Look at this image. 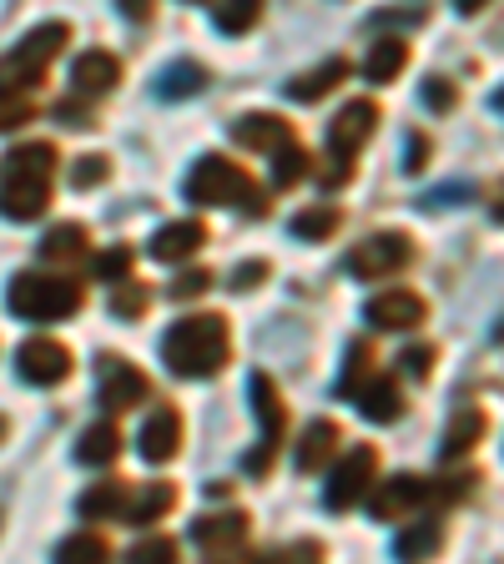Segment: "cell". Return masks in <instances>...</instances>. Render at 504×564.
I'll return each mask as SVG.
<instances>
[{
    "label": "cell",
    "instance_id": "obj_6",
    "mask_svg": "<svg viewBox=\"0 0 504 564\" xmlns=\"http://www.w3.org/2000/svg\"><path fill=\"white\" fill-rule=\"evenodd\" d=\"M247 393H253V413H258V423H262V444L247 454L243 469L247 474H268L272 454H278L282 434H288V403H282L278 383H272L268 373H253V378H247Z\"/></svg>",
    "mask_w": 504,
    "mask_h": 564
},
{
    "label": "cell",
    "instance_id": "obj_41",
    "mask_svg": "<svg viewBox=\"0 0 504 564\" xmlns=\"http://www.w3.org/2000/svg\"><path fill=\"white\" fill-rule=\"evenodd\" d=\"M399 364L409 368L414 378H429V373H435V348H429V343H419V348H409V352H404Z\"/></svg>",
    "mask_w": 504,
    "mask_h": 564
},
{
    "label": "cell",
    "instance_id": "obj_37",
    "mask_svg": "<svg viewBox=\"0 0 504 564\" xmlns=\"http://www.w3.org/2000/svg\"><path fill=\"white\" fill-rule=\"evenodd\" d=\"M111 313H117V317H127V323H137V317L147 313V288H137V282H127V278H121L117 297H111Z\"/></svg>",
    "mask_w": 504,
    "mask_h": 564
},
{
    "label": "cell",
    "instance_id": "obj_4",
    "mask_svg": "<svg viewBox=\"0 0 504 564\" xmlns=\"http://www.w3.org/2000/svg\"><path fill=\"white\" fill-rule=\"evenodd\" d=\"M187 197L197 202V207H233V202H247V212H253V217H262V212H268V197L258 192V182H253V176H247L233 156H217V152H207L187 172Z\"/></svg>",
    "mask_w": 504,
    "mask_h": 564
},
{
    "label": "cell",
    "instance_id": "obj_5",
    "mask_svg": "<svg viewBox=\"0 0 504 564\" xmlns=\"http://www.w3.org/2000/svg\"><path fill=\"white\" fill-rule=\"evenodd\" d=\"M66 41H71V25L66 21L35 25L21 46L0 61V91H31V86H41V82H46V70H51V61L66 51Z\"/></svg>",
    "mask_w": 504,
    "mask_h": 564
},
{
    "label": "cell",
    "instance_id": "obj_47",
    "mask_svg": "<svg viewBox=\"0 0 504 564\" xmlns=\"http://www.w3.org/2000/svg\"><path fill=\"white\" fill-rule=\"evenodd\" d=\"M454 6H459V11H464V15H474V11H484L490 0H454Z\"/></svg>",
    "mask_w": 504,
    "mask_h": 564
},
{
    "label": "cell",
    "instance_id": "obj_35",
    "mask_svg": "<svg viewBox=\"0 0 504 564\" xmlns=\"http://www.w3.org/2000/svg\"><path fill=\"white\" fill-rule=\"evenodd\" d=\"M35 117V101L25 91H0V131H21Z\"/></svg>",
    "mask_w": 504,
    "mask_h": 564
},
{
    "label": "cell",
    "instance_id": "obj_29",
    "mask_svg": "<svg viewBox=\"0 0 504 564\" xmlns=\"http://www.w3.org/2000/svg\"><path fill=\"white\" fill-rule=\"evenodd\" d=\"M339 223H343V212L318 202V207H308V212L293 217V237H303V242H323V237L339 232Z\"/></svg>",
    "mask_w": 504,
    "mask_h": 564
},
{
    "label": "cell",
    "instance_id": "obj_14",
    "mask_svg": "<svg viewBox=\"0 0 504 564\" xmlns=\"http://www.w3.org/2000/svg\"><path fill=\"white\" fill-rule=\"evenodd\" d=\"M374 127H378V106L374 101H348L339 117L329 121V152L333 156H353L368 137H374Z\"/></svg>",
    "mask_w": 504,
    "mask_h": 564
},
{
    "label": "cell",
    "instance_id": "obj_20",
    "mask_svg": "<svg viewBox=\"0 0 504 564\" xmlns=\"http://www.w3.org/2000/svg\"><path fill=\"white\" fill-rule=\"evenodd\" d=\"M339 438H343V429H339L333 419H313V423L303 429V438H298V469H303V474H318L333 454H339Z\"/></svg>",
    "mask_w": 504,
    "mask_h": 564
},
{
    "label": "cell",
    "instance_id": "obj_32",
    "mask_svg": "<svg viewBox=\"0 0 504 564\" xmlns=\"http://www.w3.org/2000/svg\"><path fill=\"white\" fill-rule=\"evenodd\" d=\"M480 438H484V413H459V419L449 423V434H444V458L470 454Z\"/></svg>",
    "mask_w": 504,
    "mask_h": 564
},
{
    "label": "cell",
    "instance_id": "obj_24",
    "mask_svg": "<svg viewBox=\"0 0 504 564\" xmlns=\"http://www.w3.org/2000/svg\"><path fill=\"white\" fill-rule=\"evenodd\" d=\"M76 458H82V464H92V469L117 464V458H121V429L111 419L92 423V429L82 434V444H76Z\"/></svg>",
    "mask_w": 504,
    "mask_h": 564
},
{
    "label": "cell",
    "instance_id": "obj_31",
    "mask_svg": "<svg viewBox=\"0 0 504 564\" xmlns=\"http://www.w3.org/2000/svg\"><path fill=\"white\" fill-rule=\"evenodd\" d=\"M56 560H86V564H101L111 560V544L101 540V534H92V529H76L71 540L56 544Z\"/></svg>",
    "mask_w": 504,
    "mask_h": 564
},
{
    "label": "cell",
    "instance_id": "obj_25",
    "mask_svg": "<svg viewBox=\"0 0 504 564\" xmlns=\"http://www.w3.org/2000/svg\"><path fill=\"white\" fill-rule=\"evenodd\" d=\"M86 247H92V232H86L82 223H61V227H51V237L41 242V258L46 262H82Z\"/></svg>",
    "mask_w": 504,
    "mask_h": 564
},
{
    "label": "cell",
    "instance_id": "obj_18",
    "mask_svg": "<svg viewBox=\"0 0 504 564\" xmlns=\"http://www.w3.org/2000/svg\"><path fill=\"white\" fill-rule=\"evenodd\" d=\"M71 82H76V91H82V96H106V91H117V82H121V61L111 56V51H86V56H76V66H71Z\"/></svg>",
    "mask_w": 504,
    "mask_h": 564
},
{
    "label": "cell",
    "instance_id": "obj_43",
    "mask_svg": "<svg viewBox=\"0 0 504 564\" xmlns=\"http://www.w3.org/2000/svg\"><path fill=\"white\" fill-rule=\"evenodd\" d=\"M212 288V272H182V278L172 282V297H197Z\"/></svg>",
    "mask_w": 504,
    "mask_h": 564
},
{
    "label": "cell",
    "instance_id": "obj_19",
    "mask_svg": "<svg viewBox=\"0 0 504 564\" xmlns=\"http://www.w3.org/2000/svg\"><path fill=\"white\" fill-rule=\"evenodd\" d=\"M233 141H243L247 152H272L282 141H293V127L282 117H272V111H253V117L233 121Z\"/></svg>",
    "mask_w": 504,
    "mask_h": 564
},
{
    "label": "cell",
    "instance_id": "obj_44",
    "mask_svg": "<svg viewBox=\"0 0 504 564\" xmlns=\"http://www.w3.org/2000/svg\"><path fill=\"white\" fill-rule=\"evenodd\" d=\"M404 166H409V172L429 166V137H423V131H409V156H404Z\"/></svg>",
    "mask_w": 504,
    "mask_h": 564
},
{
    "label": "cell",
    "instance_id": "obj_17",
    "mask_svg": "<svg viewBox=\"0 0 504 564\" xmlns=\"http://www.w3.org/2000/svg\"><path fill=\"white\" fill-rule=\"evenodd\" d=\"M202 242H207V227L192 223V217H182V223L157 227L152 258H157V262H187L192 252H202Z\"/></svg>",
    "mask_w": 504,
    "mask_h": 564
},
{
    "label": "cell",
    "instance_id": "obj_8",
    "mask_svg": "<svg viewBox=\"0 0 504 564\" xmlns=\"http://www.w3.org/2000/svg\"><path fill=\"white\" fill-rule=\"evenodd\" d=\"M374 474H378V448L374 444L348 448V458L333 469L329 489H323V499H329L333 514H348L353 505H364V494L374 489Z\"/></svg>",
    "mask_w": 504,
    "mask_h": 564
},
{
    "label": "cell",
    "instance_id": "obj_38",
    "mask_svg": "<svg viewBox=\"0 0 504 564\" xmlns=\"http://www.w3.org/2000/svg\"><path fill=\"white\" fill-rule=\"evenodd\" d=\"M127 560H131V564H157V560L167 564V560H176V540H167V534H152V540L131 544Z\"/></svg>",
    "mask_w": 504,
    "mask_h": 564
},
{
    "label": "cell",
    "instance_id": "obj_7",
    "mask_svg": "<svg viewBox=\"0 0 504 564\" xmlns=\"http://www.w3.org/2000/svg\"><path fill=\"white\" fill-rule=\"evenodd\" d=\"M414 262V242L409 232H374L348 252V272L358 282H378V278H394Z\"/></svg>",
    "mask_w": 504,
    "mask_h": 564
},
{
    "label": "cell",
    "instance_id": "obj_16",
    "mask_svg": "<svg viewBox=\"0 0 504 564\" xmlns=\"http://www.w3.org/2000/svg\"><path fill=\"white\" fill-rule=\"evenodd\" d=\"M423 317H429V303H423L419 293H409V288L378 293L374 303H368V323H374V328H388V333H399V328H419Z\"/></svg>",
    "mask_w": 504,
    "mask_h": 564
},
{
    "label": "cell",
    "instance_id": "obj_26",
    "mask_svg": "<svg viewBox=\"0 0 504 564\" xmlns=\"http://www.w3.org/2000/svg\"><path fill=\"white\" fill-rule=\"evenodd\" d=\"M439 544H444V519H414L394 550H399V560H429Z\"/></svg>",
    "mask_w": 504,
    "mask_h": 564
},
{
    "label": "cell",
    "instance_id": "obj_22",
    "mask_svg": "<svg viewBox=\"0 0 504 564\" xmlns=\"http://www.w3.org/2000/svg\"><path fill=\"white\" fill-rule=\"evenodd\" d=\"M172 505H176V489L167 479H152L147 489H137V494L127 489V509H121V519L147 529V524H157V519H162Z\"/></svg>",
    "mask_w": 504,
    "mask_h": 564
},
{
    "label": "cell",
    "instance_id": "obj_48",
    "mask_svg": "<svg viewBox=\"0 0 504 564\" xmlns=\"http://www.w3.org/2000/svg\"><path fill=\"white\" fill-rule=\"evenodd\" d=\"M6 434H11V423H6V419H0V438H6Z\"/></svg>",
    "mask_w": 504,
    "mask_h": 564
},
{
    "label": "cell",
    "instance_id": "obj_46",
    "mask_svg": "<svg viewBox=\"0 0 504 564\" xmlns=\"http://www.w3.org/2000/svg\"><path fill=\"white\" fill-rule=\"evenodd\" d=\"M152 6H157V0H117V11L131 15V21H147V15H152Z\"/></svg>",
    "mask_w": 504,
    "mask_h": 564
},
{
    "label": "cell",
    "instance_id": "obj_36",
    "mask_svg": "<svg viewBox=\"0 0 504 564\" xmlns=\"http://www.w3.org/2000/svg\"><path fill=\"white\" fill-rule=\"evenodd\" d=\"M368 373H374V348H368V343H353V348H348V368H343V378H339L343 399H348V388L358 383V378H368Z\"/></svg>",
    "mask_w": 504,
    "mask_h": 564
},
{
    "label": "cell",
    "instance_id": "obj_15",
    "mask_svg": "<svg viewBox=\"0 0 504 564\" xmlns=\"http://www.w3.org/2000/svg\"><path fill=\"white\" fill-rule=\"evenodd\" d=\"M348 403L358 413H364L368 423H394L404 413V388L394 383V378H358V383L348 388Z\"/></svg>",
    "mask_w": 504,
    "mask_h": 564
},
{
    "label": "cell",
    "instance_id": "obj_30",
    "mask_svg": "<svg viewBox=\"0 0 504 564\" xmlns=\"http://www.w3.org/2000/svg\"><path fill=\"white\" fill-rule=\"evenodd\" d=\"M202 86H207V70H202L197 61H176V66L162 76V86H157V91H162L167 101H182V96L202 91Z\"/></svg>",
    "mask_w": 504,
    "mask_h": 564
},
{
    "label": "cell",
    "instance_id": "obj_1",
    "mask_svg": "<svg viewBox=\"0 0 504 564\" xmlns=\"http://www.w3.org/2000/svg\"><path fill=\"white\" fill-rule=\"evenodd\" d=\"M162 358L176 378H217L233 358V328L223 313H192L176 317L162 338Z\"/></svg>",
    "mask_w": 504,
    "mask_h": 564
},
{
    "label": "cell",
    "instance_id": "obj_28",
    "mask_svg": "<svg viewBox=\"0 0 504 564\" xmlns=\"http://www.w3.org/2000/svg\"><path fill=\"white\" fill-rule=\"evenodd\" d=\"M262 21V0H217V11H212V25L223 35H243Z\"/></svg>",
    "mask_w": 504,
    "mask_h": 564
},
{
    "label": "cell",
    "instance_id": "obj_13",
    "mask_svg": "<svg viewBox=\"0 0 504 564\" xmlns=\"http://www.w3.org/2000/svg\"><path fill=\"white\" fill-rule=\"evenodd\" d=\"M176 448H182V413H176L172 403H162V409H152L147 423H141L137 454L147 458V464H167V458H176Z\"/></svg>",
    "mask_w": 504,
    "mask_h": 564
},
{
    "label": "cell",
    "instance_id": "obj_10",
    "mask_svg": "<svg viewBox=\"0 0 504 564\" xmlns=\"http://www.w3.org/2000/svg\"><path fill=\"white\" fill-rule=\"evenodd\" d=\"M71 348L66 343H56V338H25L21 348H15V373L25 378V383H35V388H56V383H66L71 378Z\"/></svg>",
    "mask_w": 504,
    "mask_h": 564
},
{
    "label": "cell",
    "instance_id": "obj_23",
    "mask_svg": "<svg viewBox=\"0 0 504 564\" xmlns=\"http://www.w3.org/2000/svg\"><path fill=\"white\" fill-rule=\"evenodd\" d=\"M343 82H348V61L333 56V61H323V66H313L308 76L288 82V96H293V101H323V96L339 91Z\"/></svg>",
    "mask_w": 504,
    "mask_h": 564
},
{
    "label": "cell",
    "instance_id": "obj_12",
    "mask_svg": "<svg viewBox=\"0 0 504 564\" xmlns=\"http://www.w3.org/2000/svg\"><path fill=\"white\" fill-rule=\"evenodd\" d=\"M247 534H253L247 514H202L197 524H192V544H197L207 560H233V554H243Z\"/></svg>",
    "mask_w": 504,
    "mask_h": 564
},
{
    "label": "cell",
    "instance_id": "obj_3",
    "mask_svg": "<svg viewBox=\"0 0 504 564\" xmlns=\"http://www.w3.org/2000/svg\"><path fill=\"white\" fill-rule=\"evenodd\" d=\"M86 293L76 278H51V272H15L6 307H11L21 323H61V317L82 313Z\"/></svg>",
    "mask_w": 504,
    "mask_h": 564
},
{
    "label": "cell",
    "instance_id": "obj_9",
    "mask_svg": "<svg viewBox=\"0 0 504 564\" xmlns=\"http://www.w3.org/2000/svg\"><path fill=\"white\" fill-rule=\"evenodd\" d=\"M96 399H101V409L127 413V409H137L141 399H152V383H147V373H141L137 364L101 352V364H96Z\"/></svg>",
    "mask_w": 504,
    "mask_h": 564
},
{
    "label": "cell",
    "instance_id": "obj_45",
    "mask_svg": "<svg viewBox=\"0 0 504 564\" xmlns=\"http://www.w3.org/2000/svg\"><path fill=\"white\" fill-rule=\"evenodd\" d=\"M56 117L66 121V127H96V117L86 111L82 101H61V106H56Z\"/></svg>",
    "mask_w": 504,
    "mask_h": 564
},
{
    "label": "cell",
    "instance_id": "obj_33",
    "mask_svg": "<svg viewBox=\"0 0 504 564\" xmlns=\"http://www.w3.org/2000/svg\"><path fill=\"white\" fill-rule=\"evenodd\" d=\"M308 172V152L298 147V141H282V147H272V182L278 187H293V182H303Z\"/></svg>",
    "mask_w": 504,
    "mask_h": 564
},
{
    "label": "cell",
    "instance_id": "obj_42",
    "mask_svg": "<svg viewBox=\"0 0 504 564\" xmlns=\"http://www.w3.org/2000/svg\"><path fill=\"white\" fill-rule=\"evenodd\" d=\"M262 278H268V262H243V268H237V278H233V288L237 293H253V288H262Z\"/></svg>",
    "mask_w": 504,
    "mask_h": 564
},
{
    "label": "cell",
    "instance_id": "obj_40",
    "mask_svg": "<svg viewBox=\"0 0 504 564\" xmlns=\"http://www.w3.org/2000/svg\"><path fill=\"white\" fill-rule=\"evenodd\" d=\"M423 101L435 106V111H454V106H459V86L444 82V76H429V82H423Z\"/></svg>",
    "mask_w": 504,
    "mask_h": 564
},
{
    "label": "cell",
    "instance_id": "obj_49",
    "mask_svg": "<svg viewBox=\"0 0 504 564\" xmlns=\"http://www.w3.org/2000/svg\"><path fill=\"white\" fill-rule=\"evenodd\" d=\"M192 6H197V0H192Z\"/></svg>",
    "mask_w": 504,
    "mask_h": 564
},
{
    "label": "cell",
    "instance_id": "obj_27",
    "mask_svg": "<svg viewBox=\"0 0 504 564\" xmlns=\"http://www.w3.org/2000/svg\"><path fill=\"white\" fill-rule=\"evenodd\" d=\"M127 509V484L121 479H101L82 494V519H121Z\"/></svg>",
    "mask_w": 504,
    "mask_h": 564
},
{
    "label": "cell",
    "instance_id": "obj_2",
    "mask_svg": "<svg viewBox=\"0 0 504 564\" xmlns=\"http://www.w3.org/2000/svg\"><path fill=\"white\" fill-rule=\"evenodd\" d=\"M51 176H56V147L25 141L0 162V212L11 223H35L51 207Z\"/></svg>",
    "mask_w": 504,
    "mask_h": 564
},
{
    "label": "cell",
    "instance_id": "obj_39",
    "mask_svg": "<svg viewBox=\"0 0 504 564\" xmlns=\"http://www.w3.org/2000/svg\"><path fill=\"white\" fill-rule=\"evenodd\" d=\"M106 176H111V162H106V156H82V162L71 166V182H76V192L96 187V182H106Z\"/></svg>",
    "mask_w": 504,
    "mask_h": 564
},
{
    "label": "cell",
    "instance_id": "obj_21",
    "mask_svg": "<svg viewBox=\"0 0 504 564\" xmlns=\"http://www.w3.org/2000/svg\"><path fill=\"white\" fill-rule=\"evenodd\" d=\"M404 66H409V41L404 35H378L374 46H368V61H364V76L378 86L399 82Z\"/></svg>",
    "mask_w": 504,
    "mask_h": 564
},
{
    "label": "cell",
    "instance_id": "obj_34",
    "mask_svg": "<svg viewBox=\"0 0 504 564\" xmlns=\"http://www.w3.org/2000/svg\"><path fill=\"white\" fill-rule=\"evenodd\" d=\"M131 262H137V258H131V247H106V252H96V262H92V272H96V278H101V282H121V278H131Z\"/></svg>",
    "mask_w": 504,
    "mask_h": 564
},
{
    "label": "cell",
    "instance_id": "obj_11",
    "mask_svg": "<svg viewBox=\"0 0 504 564\" xmlns=\"http://www.w3.org/2000/svg\"><path fill=\"white\" fill-rule=\"evenodd\" d=\"M364 499H368V514L374 519H404L435 499V484L423 479V474H399V479L378 484V489L364 494Z\"/></svg>",
    "mask_w": 504,
    "mask_h": 564
}]
</instances>
